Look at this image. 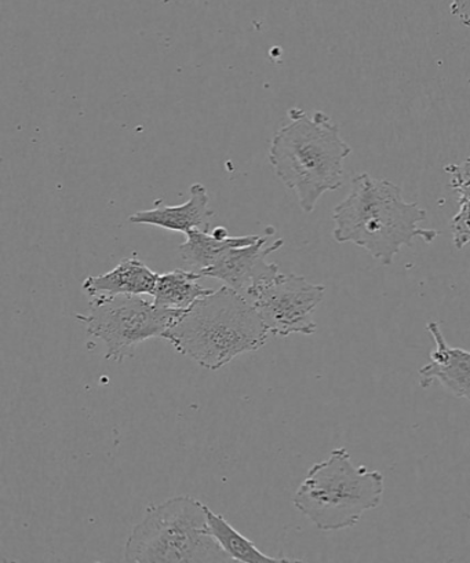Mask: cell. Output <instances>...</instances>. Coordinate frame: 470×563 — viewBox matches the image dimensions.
<instances>
[{"label": "cell", "mask_w": 470, "mask_h": 563, "mask_svg": "<svg viewBox=\"0 0 470 563\" xmlns=\"http://www.w3.org/2000/svg\"><path fill=\"white\" fill-rule=\"evenodd\" d=\"M207 523L212 538L221 549L232 558L233 562L262 563V562H292L289 558H273L256 549L253 541L239 533L222 516H218L210 507L205 506Z\"/></svg>", "instance_id": "cell-14"}, {"label": "cell", "mask_w": 470, "mask_h": 563, "mask_svg": "<svg viewBox=\"0 0 470 563\" xmlns=\"http://www.w3.org/2000/svg\"><path fill=\"white\" fill-rule=\"evenodd\" d=\"M445 172L451 175V188L459 196V210L452 218V242L457 250L470 244V156L461 164H450Z\"/></svg>", "instance_id": "cell-15"}, {"label": "cell", "mask_w": 470, "mask_h": 563, "mask_svg": "<svg viewBox=\"0 0 470 563\" xmlns=\"http://www.w3.org/2000/svg\"><path fill=\"white\" fill-rule=\"evenodd\" d=\"M325 286L310 283L304 276L278 273L271 280L251 289L245 298L253 303L273 335H311L318 330L314 313L325 299Z\"/></svg>", "instance_id": "cell-7"}, {"label": "cell", "mask_w": 470, "mask_h": 563, "mask_svg": "<svg viewBox=\"0 0 470 563\" xmlns=\"http://www.w3.org/2000/svg\"><path fill=\"white\" fill-rule=\"evenodd\" d=\"M157 273L152 272L136 255L125 258L111 272L87 277L81 288L95 298L98 295H151L155 294Z\"/></svg>", "instance_id": "cell-11"}, {"label": "cell", "mask_w": 470, "mask_h": 563, "mask_svg": "<svg viewBox=\"0 0 470 563\" xmlns=\"http://www.w3.org/2000/svg\"><path fill=\"white\" fill-rule=\"evenodd\" d=\"M288 119L273 136L270 163L297 195L300 210L310 214L321 196L343 185V163L352 150L342 140L340 125L325 112L308 114L293 108Z\"/></svg>", "instance_id": "cell-2"}, {"label": "cell", "mask_w": 470, "mask_h": 563, "mask_svg": "<svg viewBox=\"0 0 470 563\" xmlns=\"http://www.w3.org/2000/svg\"><path fill=\"white\" fill-rule=\"evenodd\" d=\"M270 333L253 303L223 286L196 300L163 338L185 357L217 371L238 355L265 346Z\"/></svg>", "instance_id": "cell-3"}, {"label": "cell", "mask_w": 470, "mask_h": 563, "mask_svg": "<svg viewBox=\"0 0 470 563\" xmlns=\"http://www.w3.org/2000/svg\"><path fill=\"white\" fill-rule=\"evenodd\" d=\"M278 239L267 244V238L260 236L255 243L227 251L215 265L200 271L204 277L216 278L234 291L248 297L251 289L278 275V266L266 262V256L283 247Z\"/></svg>", "instance_id": "cell-8"}, {"label": "cell", "mask_w": 470, "mask_h": 563, "mask_svg": "<svg viewBox=\"0 0 470 563\" xmlns=\"http://www.w3.org/2000/svg\"><path fill=\"white\" fill-rule=\"evenodd\" d=\"M187 242L178 247V253L185 264L205 271L216 264L227 251L237 247H244L256 242L260 236H240V238H217L211 232L190 231L185 234Z\"/></svg>", "instance_id": "cell-13"}, {"label": "cell", "mask_w": 470, "mask_h": 563, "mask_svg": "<svg viewBox=\"0 0 470 563\" xmlns=\"http://www.w3.org/2000/svg\"><path fill=\"white\" fill-rule=\"evenodd\" d=\"M426 331L434 338L436 347L429 364L419 369L420 387L428 389L437 380L453 397L470 401V352L451 347L437 321L428 322Z\"/></svg>", "instance_id": "cell-9"}, {"label": "cell", "mask_w": 470, "mask_h": 563, "mask_svg": "<svg viewBox=\"0 0 470 563\" xmlns=\"http://www.w3.org/2000/svg\"><path fill=\"white\" fill-rule=\"evenodd\" d=\"M125 562L228 563L209 530L205 505L190 496H177L147 506L142 521L124 545Z\"/></svg>", "instance_id": "cell-5"}, {"label": "cell", "mask_w": 470, "mask_h": 563, "mask_svg": "<svg viewBox=\"0 0 470 563\" xmlns=\"http://www.w3.org/2000/svg\"><path fill=\"white\" fill-rule=\"evenodd\" d=\"M199 272L177 269L157 277L153 303L163 309L187 310L196 300L212 292L200 286Z\"/></svg>", "instance_id": "cell-12"}, {"label": "cell", "mask_w": 470, "mask_h": 563, "mask_svg": "<svg viewBox=\"0 0 470 563\" xmlns=\"http://www.w3.org/2000/svg\"><path fill=\"white\" fill-rule=\"evenodd\" d=\"M384 490L379 470L354 466L346 448H338L309 470L293 503L316 528L336 532L353 528L364 512L375 510Z\"/></svg>", "instance_id": "cell-4"}, {"label": "cell", "mask_w": 470, "mask_h": 563, "mask_svg": "<svg viewBox=\"0 0 470 563\" xmlns=\"http://www.w3.org/2000/svg\"><path fill=\"white\" fill-rule=\"evenodd\" d=\"M189 194L187 203L139 211L131 216L129 221L134 225L157 227L184 234L190 231L210 232V221L215 212L210 210L207 189L201 184H194L190 186Z\"/></svg>", "instance_id": "cell-10"}, {"label": "cell", "mask_w": 470, "mask_h": 563, "mask_svg": "<svg viewBox=\"0 0 470 563\" xmlns=\"http://www.w3.org/2000/svg\"><path fill=\"white\" fill-rule=\"evenodd\" d=\"M451 14L464 26H470V0H452Z\"/></svg>", "instance_id": "cell-16"}, {"label": "cell", "mask_w": 470, "mask_h": 563, "mask_svg": "<svg viewBox=\"0 0 470 563\" xmlns=\"http://www.w3.org/2000/svg\"><path fill=\"white\" fill-rule=\"evenodd\" d=\"M425 220L426 211L407 203L401 186L363 173L352 179L351 194L332 211V238L358 245L390 266L403 245L412 247L415 239L431 244L439 236L434 229L420 228Z\"/></svg>", "instance_id": "cell-1"}, {"label": "cell", "mask_w": 470, "mask_h": 563, "mask_svg": "<svg viewBox=\"0 0 470 563\" xmlns=\"http://www.w3.org/2000/svg\"><path fill=\"white\" fill-rule=\"evenodd\" d=\"M185 310L163 309L141 295H98L90 300L89 313L76 314L90 335L106 343V358L122 363L147 339L165 335Z\"/></svg>", "instance_id": "cell-6"}]
</instances>
